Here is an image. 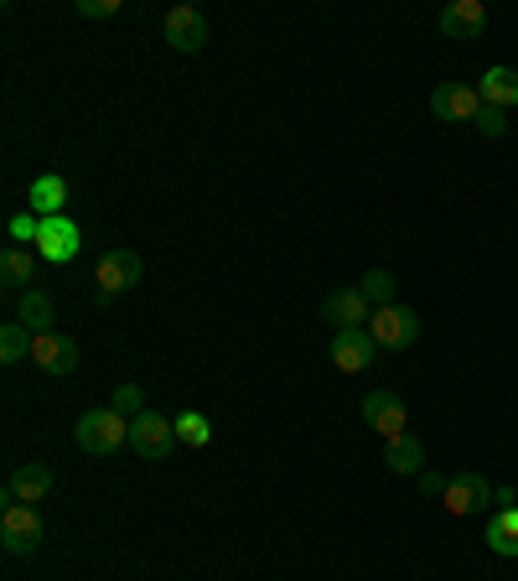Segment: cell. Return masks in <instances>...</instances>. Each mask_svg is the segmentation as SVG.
<instances>
[{
	"instance_id": "30",
	"label": "cell",
	"mask_w": 518,
	"mask_h": 581,
	"mask_svg": "<svg viewBox=\"0 0 518 581\" xmlns=\"http://www.w3.org/2000/svg\"><path fill=\"white\" fill-rule=\"evenodd\" d=\"M518 503V488H493V509H514Z\"/></svg>"
},
{
	"instance_id": "29",
	"label": "cell",
	"mask_w": 518,
	"mask_h": 581,
	"mask_svg": "<svg viewBox=\"0 0 518 581\" xmlns=\"http://www.w3.org/2000/svg\"><path fill=\"white\" fill-rule=\"evenodd\" d=\"M446 488H451V478H440V473H431V467L420 473V493H446Z\"/></svg>"
},
{
	"instance_id": "3",
	"label": "cell",
	"mask_w": 518,
	"mask_h": 581,
	"mask_svg": "<svg viewBox=\"0 0 518 581\" xmlns=\"http://www.w3.org/2000/svg\"><path fill=\"white\" fill-rule=\"evenodd\" d=\"M368 333H374V342L379 348H395V353H404V348H415L420 338V317L410 312V306H379L374 317H368Z\"/></svg>"
},
{
	"instance_id": "18",
	"label": "cell",
	"mask_w": 518,
	"mask_h": 581,
	"mask_svg": "<svg viewBox=\"0 0 518 581\" xmlns=\"http://www.w3.org/2000/svg\"><path fill=\"white\" fill-rule=\"evenodd\" d=\"M384 467H389V473H399V478H410V473L420 478V473H425V446L404 431V437H395L389 446H384Z\"/></svg>"
},
{
	"instance_id": "25",
	"label": "cell",
	"mask_w": 518,
	"mask_h": 581,
	"mask_svg": "<svg viewBox=\"0 0 518 581\" xmlns=\"http://www.w3.org/2000/svg\"><path fill=\"white\" fill-rule=\"evenodd\" d=\"M472 125H478L487 141H503V136H508V109H498V104H482Z\"/></svg>"
},
{
	"instance_id": "11",
	"label": "cell",
	"mask_w": 518,
	"mask_h": 581,
	"mask_svg": "<svg viewBox=\"0 0 518 581\" xmlns=\"http://www.w3.org/2000/svg\"><path fill=\"white\" fill-rule=\"evenodd\" d=\"M79 244H83V234H79V223L68 219V213H58V219H42V229H37V249H42V260L68 265L73 255H79Z\"/></svg>"
},
{
	"instance_id": "6",
	"label": "cell",
	"mask_w": 518,
	"mask_h": 581,
	"mask_svg": "<svg viewBox=\"0 0 518 581\" xmlns=\"http://www.w3.org/2000/svg\"><path fill=\"white\" fill-rule=\"evenodd\" d=\"M374 317V306L363 297V286H338V291H327L321 297V322H332V327H368Z\"/></svg>"
},
{
	"instance_id": "10",
	"label": "cell",
	"mask_w": 518,
	"mask_h": 581,
	"mask_svg": "<svg viewBox=\"0 0 518 581\" xmlns=\"http://www.w3.org/2000/svg\"><path fill=\"white\" fill-rule=\"evenodd\" d=\"M487 509H493V488H487V478H482V473H457L451 488H446V514L467 520V514H487Z\"/></svg>"
},
{
	"instance_id": "22",
	"label": "cell",
	"mask_w": 518,
	"mask_h": 581,
	"mask_svg": "<svg viewBox=\"0 0 518 581\" xmlns=\"http://www.w3.org/2000/svg\"><path fill=\"white\" fill-rule=\"evenodd\" d=\"M32 342H37V333H32V327H21V322H5V327H0V363L32 359Z\"/></svg>"
},
{
	"instance_id": "20",
	"label": "cell",
	"mask_w": 518,
	"mask_h": 581,
	"mask_svg": "<svg viewBox=\"0 0 518 581\" xmlns=\"http://www.w3.org/2000/svg\"><path fill=\"white\" fill-rule=\"evenodd\" d=\"M32 208H37V219H58L62 208H68V187H62L58 172H42L32 182Z\"/></svg>"
},
{
	"instance_id": "4",
	"label": "cell",
	"mask_w": 518,
	"mask_h": 581,
	"mask_svg": "<svg viewBox=\"0 0 518 581\" xmlns=\"http://www.w3.org/2000/svg\"><path fill=\"white\" fill-rule=\"evenodd\" d=\"M94 276H99V297H94V301H99V306H109V301L125 297V291H130V286L145 276V265H140L136 249H109Z\"/></svg>"
},
{
	"instance_id": "21",
	"label": "cell",
	"mask_w": 518,
	"mask_h": 581,
	"mask_svg": "<svg viewBox=\"0 0 518 581\" xmlns=\"http://www.w3.org/2000/svg\"><path fill=\"white\" fill-rule=\"evenodd\" d=\"M32 276H37V255L32 249H5L0 255V281L11 291H32Z\"/></svg>"
},
{
	"instance_id": "31",
	"label": "cell",
	"mask_w": 518,
	"mask_h": 581,
	"mask_svg": "<svg viewBox=\"0 0 518 581\" xmlns=\"http://www.w3.org/2000/svg\"><path fill=\"white\" fill-rule=\"evenodd\" d=\"M514 488H518V483H514Z\"/></svg>"
},
{
	"instance_id": "17",
	"label": "cell",
	"mask_w": 518,
	"mask_h": 581,
	"mask_svg": "<svg viewBox=\"0 0 518 581\" xmlns=\"http://www.w3.org/2000/svg\"><path fill=\"white\" fill-rule=\"evenodd\" d=\"M487 550L503 561H518V503L514 509H493L487 520Z\"/></svg>"
},
{
	"instance_id": "19",
	"label": "cell",
	"mask_w": 518,
	"mask_h": 581,
	"mask_svg": "<svg viewBox=\"0 0 518 581\" xmlns=\"http://www.w3.org/2000/svg\"><path fill=\"white\" fill-rule=\"evenodd\" d=\"M482 104H498V109H514L518 104V68H487L478 79Z\"/></svg>"
},
{
	"instance_id": "9",
	"label": "cell",
	"mask_w": 518,
	"mask_h": 581,
	"mask_svg": "<svg viewBox=\"0 0 518 581\" xmlns=\"http://www.w3.org/2000/svg\"><path fill=\"white\" fill-rule=\"evenodd\" d=\"M332 363H338L342 374H363L368 363H374V353H379V342H374V333L368 327H342V333H332Z\"/></svg>"
},
{
	"instance_id": "23",
	"label": "cell",
	"mask_w": 518,
	"mask_h": 581,
	"mask_svg": "<svg viewBox=\"0 0 518 581\" xmlns=\"http://www.w3.org/2000/svg\"><path fill=\"white\" fill-rule=\"evenodd\" d=\"M172 426H177V441H187V446H208L213 441V421L202 410H177Z\"/></svg>"
},
{
	"instance_id": "12",
	"label": "cell",
	"mask_w": 518,
	"mask_h": 581,
	"mask_svg": "<svg viewBox=\"0 0 518 581\" xmlns=\"http://www.w3.org/2000/svg\"><path fill=\"white\" fill-rule=\"evenodd\" d=\"M478 109H482L478 83H436V94H431L436 120H478Z\"/></svg>"
},
{
	"instance_id": "24",
	"label": "cell",
	"mask_w": 518,
	"mask_h": 581,
	"mask_svg": "<svg viewBox=\"0 0 518 581\" xmlns=\"http://www.w3.org/2000/svg\"><path fill=\"white\" fill-rule=\"evenodd\" d=\"M395 291H399V281L389 270H368V276H363V297H368L374 312H379V306H395Z\"/></svg>"
},
{
	"instance_id": "2",
	"label": "cell",
	"mask_w": 518,
	"mask_h": 581,
	"mask_svg": "<svg viewBox=\"0 0 518 581\" xmlns=\"http://www.w3.org/2000/svg\"><path fill=\"white\" fill-rule=\"evenodd\" d=\"M0 545L11 550V556H32L42 545V514L37 503H5V514H0Z\"/></svg>"
},
{
	"instance_id": "5",
	"label": "cell",
	"mask_w": 518,
	"mask_h": 581,
	"mask_svg": "<svg viewBox=\"0 0 518 581\" xmlns=\"http://www.w3.org/2000/svg\"><path fill=\"white\" fill-rule=\"evenodd\" d=\"M172 441H177V426H172V416L140 410L136 421H130V446H136L145 462H161L166 452H172Z\"/></svg>"
},
{
	"instance_id": "1",
	"label": "cell",
	"mask_w": 518,
	"mask_h": 581,
	"mask_svg": "<svg viewBox=\"0 0 518 581\" xmlns=\"http://www.w3.org/2000/svg\"><path fill=\"white\" fill-rule=\"evenodd\" d=\"M73 441H79L89 457H115L120 446H130V421H125L115 405H104V410H89V416H79V426H73Z\"/></svg>"
},
{
	"instance_id": "15",
	"label": "cell",
	"mask_w": 518,
	"mask_h": 581,
	"mask_svg": "<svg viewBox=\"0 0 518 581\" xmlns=\"http://www.w3.org/2000/svg\"><path fill=\"white\" fill-rule=\"evenodd\" d=\"M52 493V467L47 462H21L16 473L5 478V499L11 503H37Z\"/></svg>"
},
{
	"instance_id": "28",
	"label": "cell",
	"mask_w": 518,
	"mask_h": 581,
	"mask_svg": "<svg viewBox=\"0 0 518 581\" xmlns=\"http://www.w3.org/2000/svg\"><path fill=\"white\" fill-rule=\"evenodd\" d=\"M37 229H42V219H37V213H16L5 234H11V240H16V244H26V240L37 244Z\"/></svg>"
},
{
	"instance_id": "16",
	"label": "cell",
	"mask_w": 518,
	"mask_h": 581,
	"mask_svg": "<svg viewBox=\"0 0 518 581\" xmlns=\"http://www.w3.org/2000/svg\"><path fill=\"white\" fill-rule=\"evenodd\" d=\"M16 317H21V327H32V333H52V322H58V301L32 286V291H21V297H16Z\"/></svg>"
},
{
	"instance_id": "26",
	"label": "cell",
	"mask_w": 518,
	"mask_h": 581,
	"mask_svg": "<svg viewBox=\"0 0 518 581\" xmlns=\"http://www.w3.org/2000/svg\"><path fill=\"white\" fill-rule=\"evenodd\" d=\"M115 410H120L125 421H136L140 410H145V390H140V384H115Z\"/></svg>"
},
{
	"instance_id": "13",
	"label": "cell",
	"mask_w": 518,
	"mask_h": 581,
	"mask_svg": "<svg viewBox=\"0 0 518 581\" xmlns=\"http://www.w3.org/2000/svg\"><path fill=\"white\" fill-rule=\"evenodd\" d=\"M32 363H37L42 374H73V369H79V342L62 338V333H37Z\"/></svg>"
},
{
	"instance_id": "7",
	"label": "cell",
	"mask_w": 518,
	"mask_h": 581,
	"mask_svg": "<svg viewBox=\"0 0 518 581\" xmlns=\"http://www.w3.org/2000/svg\"><path fill=\"white\" fill-rule=\"evenodd\" d=\"M404 421H410V410H404V400L395 390H368L363 395V426H374L384 441L404 437Z\"/></svg>"
},
{
	"instance_id": "8",
	"label": "cell",
	"mask_w": 518,
	"mask_h": 581,
	"mask_svg": "<svg viewBox=\"0 0 518 581\" xmlns=\"http://www.w3.org/2000/svg\"><path fill=\"white\" fill-rule=\"evenodd\" d=\"M161 37L172 42L177 53H202L208 47V21H202L198 5H172L166 21H161Z\"/></svg>"
},
{
	"instance_id": "14",
	"label": "cell",
	"mask_w": 518,
	"mask_h": 581,
	"mask_svg": "<svg viewBox=\"0 0 518 581\" xmlns=\"http://www.w3.org/2000/svg\"><path fill=\"white\" fill-rule=\"evenodd\" d=\"M440 32L451 42H472L487 32V5L482 0H451L446 11H440Z\"/></svg>"
},
{
	"instance_id": "27",
	"label": "cell",
	"mask_w": 518,
	"mask_h": 581,
	"mask_svg": "<svg viewBox=\"0 0 518 581\" xmlns=\"http://www.w3.org/2000/svg\"><path fill=\"white\" fill-rule=\"evenodd\" d=\"M73 11L83 21H109V16H120V0H73Z\"/></svg>"
}]
</instances>
